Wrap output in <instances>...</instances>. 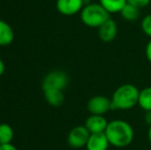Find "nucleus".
I'll return each mask as SVG.
<instances>
[{"label":"nucleus","instance_id":"nucleus-1","mask_svg":"<svg viewBox=\"0 0 151 150\" xmlns=\"http://www.w3.org/2000/svg\"><path fill=\"white\" fill-rule=\"evenodd\" d=\"M105 134L110 145L117 148H123L132 144L135 137L134 128L125 120L115 119L109 121Z\"/></svg>","mask_w":151,"mask_h":150},{"label":"nucleus","instance_id":"nucleus-2","mask_svg":"<svg viewBox=\"0 0 151 150\" xmlns=\"http://www.w3.org/2000/svg\"><path fill=\"white\" fill-rule=\"evenodd\" d=\"M140 90L132 83H124L114 90L111 97L112 110H129L139 102Z\"/></svg>","mask_w":151,"mask_h":150},{"label":"nucleus","instance_id":"nucleus-3","mask_svg":"<svg viewBox=\"0 0 151 150\" xmlns=\"http://www.w3.org/2000/svg\"><path fill=\"white\" fill-rule=\"evenodd\" d=\"M81 22L90 28H99L110 19V14L100 3H88L80 11Z\"/></svg>","mask_w":151,"mask_h":150},{"label":"nucleus","instance_id":"nucleus-4","mask_svg":"<svg viewBox=\"0 0 151 150\" xmlns=\"http://www.w3.org/2000/svg\"><path fill=\"white\" fill-rule=\"evenodd\" d=\"M69 83L67 73L62 70H54L48 72L42 80V90H64Z\"/></svg>","mask_w":151,"mask_h":150},{"label":"nucleus","instance_id":"nucleus-5","mask_svg":"<svg viewBox=\"0 0 151 150\" xmlns=\"http://www.w3.org/2000/svg\"><path fill=\"white\" fill-rule=\"evenodd\" d=\"M91 133L84 126H76L69 132L67 142L70 147L74 149H80L86 146Z\"/></svg>","mask_w":151,"mask_h":150},{"label":"nucleus","instance_id":"nucleus-6","mask_svg":"<svg viewBox=\"0 0 151 150\" xmlns=\"http://www.w3.org/2000/svg\"><path fill=\"white\" fill-rule=\"evenodd\" d=\"M88 110L91 114L104 115L109 110H112L111 99L105 96H95L88 102Z\"/></svg>","mask_w":151,"mask_h":150},{"label":"nucleus","instance_id":"nucleus-7","mask_svg":"<svg viewBox=\"0 0 151 150\" xmlns=\"http://www.w3.org/2000/svg\"><path fill=\"white\" fill-rule=\"evenodd\" d=\"M84 0H57L56 7L64 16H74L82 10Z\"/></svg>","mask_w":151,"mask_h":150},{"label":"nucleus","instance_id":"nucleus-8","mask_svg":"<svg viewBox=\"0 0 151 150\" xmlns=\"http://www.w3.org/2000/svg\"><path fill=\"white\" fill-rule=\"evenodd\" d=\"M117 32H118L117 24L111 18L106 21L103 25H101L98 28L99 38L103 42H106V43H109V42L113 41L116 38V36H117Z\"/></svg>","mask_w":151,"mask_h":150},{"label":"nucleus","instance_id":"nucleus-9","mask_svg":"<svg viewBox=\"0 0 151 150\" xmlns=\"http://www.w3.org/2000/svg\"><path fill=\"white\" fill-rule=\"evenodd\" d=\"M108 120L103 115H95L91 114L86 120L84 126L88 128L91 134H99V133H105L108 126Z\"/></svg>","mask_w":151,"mask_h":150},{"label":"nucleus","instance_id":"nucleus-10","mask_svg":"<svg viewBox=\"0 0 151 150\" xmlns=\"http://www.w3.org/2000/svg\"><path fill=\"white\" fill-rule=\"evenodd\" d=\"M109 145L110 143L105 133H99L91 134L86 148V150H108Z\"/></svg>","mask_w":151,"mask_h":150},{"label":"nucleus","instance_id":"nucleus-11","mask_svg":"<svg viewBox=\"0 0 151 150\" xmlns=\"http://www.w3.org/2000/svg\"><path fill=\"white\" fill-rule=\"evenodd\" d=\"M14 32L8 23L0 19V46H7L12 43Z\"/></svg>","mask_w":151,"mask_h":150},{"label":"nucleus","instance_id":"nucleus-12","mask_svg":"<svg viewBox=\"0 0 151 150\" xmlns=\"http://www.w3.org/2000/svg\"><path fill=\"white\" fill-rule=\"evenodd\" d=\"M43 96L45 101L50 105V106L59 107L65 101V96H64L63 90H43Z\"/></svg>","mask_w":151,"mask_h":150},{"label":"nucleus","instance_id":"nucleus-13","mask_svg":"<svg viewBox=\"0 0 151 150\" xmlns=\"http://www.w3.org/2000/svg\"><path fill=\"white\" fill-rule=\"evenodd\" d=\"M99 3L111 14L120 12L127 2V0H99Z\"/></svg>","mask_w":151,"mask_h":150},{"label":"nucleus","instance_id":"nucleus-14","mask_svg":"<svg viewBox=\"0 0 151 150\" xmlns=\"http://www.w3.org/2000/svg\"><path fill=\"white\" fill-rule=\"evenodd\" d=\"M14 137V128L7 123H0V145L12 144Z\"/></svg>","mask_w":151,"mask_h":150},{"label":"nucleus","instance_id":"nucleus-15","mask_svg":"<svg viewBox=\"0 0 151 150\" xmlns=\"http://www.w3.org/2000/svg\"><path fill=\"white\" fill-rule=\"evenodd\" d=\"M138 105L145 112L146 111H151V86H148V88H145L142 90H140Z\"/></svg>","mask_w":151,"mask_h":150},{"label":"nucleus","instance_id":"nucleus-16","mask_svg":"<svg viewBox=\"0 0 151 150\" xmlns=\"http://www.w3.org/2000/svg\"><path fill=\"white\" fill-rule=\"evenodd\" d=\"M119 14L125 21L132 22V21L138 20V18L140 17V8L136 7V6L132 5L129 3H127L123 6V8L121 9Z\"/></svg>","mask_w":151,"mask_h":150},{"label":"nucleus","instance_id":"nucleus-17","mask_svg":"<svg viewBox=\"0 0 151 150\" xmlns=\"http://www.w3.org/2000/svg\"><path fill=\"white\" fill-rule=\"evenodd\" d=\"M141 28H142V31H143L148 37L151 38V14H147V16H145L142 19Z\"/></svg>","mask_w":151,"mask_h":150},{"label":"nucleus","instance_id":"nucleus-18","mask_svg":"<svg viewBox=\"0 0 151 150\" xmlns=\"http://www.w3.org/2000/svg\"><path fill=\"white\" fill-rule=\"evenodd\" d=\"M127 2L141 9L143 7H146L151 2V0H127Z\"/></svg>","mask_w":151,"mask_h":150},{"label":"nucleus","instance_id":"nucleus-19","mask_svg":"<svg viewBox=\"0 0 151 150\" xmlns=\"http://www.w3.org/2000/svg\"><path fill=\"white\" fill-rule=\"evenodd\" d=\"M145 55H146V59H147V60L151 63V39H150V41L147 43V45H146Z\"/></svg>","mask_w":151,"mask_h":150},{"label":"nucleus","instance_id":"nucleus-20","mask_svg":"<svg viewBox=\"0 0 151 150\" xmlns=\"http://www.w3.org/2000/svg\"><path fill=\"white\" fill-rule=\"evenodd\" d=\"M0 150H19V149L12 144H4V145H0Z\"/></svg>","mask_w":151,"mask_h":150},{"label":"nucleus","instance_id":"nucleus-21","mask_svg":"<svg viewBox=\"0 0 151 150\" xmlns=\"http://www.w3.org/2000/svg\"><path fill=\"white\" fill-rule=\"evenodd\" d=\"M145 122L151 126V111H146L145 113Z\"/></svg>","mask_w":151,"mask_h":150},{"label":"nucleus","instance_id":"nucleus-22","mask_svg":"<svg viewBox=\"0 0 151 150\" xmlns=\"http://www.w3.org/2000/svg\"><path fill=\"white\" fill-rule=\"evenodd\" d=\"M4 71H5V64H4L3 61L0 59V76L3 75Z\"/></svg>","mask_w":151,"mask_h":150},{"label":"nucleus","instance_id":"nucleus-23","mask_svg":"<svg viewBox=\"0 0 151 150\" xmlns=\"http://www.w3.org/2000/svg\"><path fill=\"white\" fill-rule=\"evenodd\" d=\"M148 139H149V142L151 144V126H149V130H148Z\"/></svg>","mask_w":151,"mask_h":150}]
</instances>
